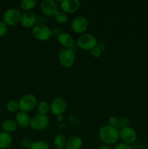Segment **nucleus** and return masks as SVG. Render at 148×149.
Segmentation results:
<instances>
[{
    "label": "nucleus",
    "instance_id": "1",
    "mask_svg": "<svg viewBox=\"0 0 148 149\" xmlns=\"http://www.w3.org/2000/svg\"><path fill=\"white\" fill-rule=\"evenodd\" d=\"M99 139L104 145L113 146L117 144L120 139V130L116 127L108 125L101 127L98 133Z\"/></svg>",
    "mask_w": 148,
    "mask_h": 149
},
{
    "label": "nucleus",
    "instance_id": "2",
    "mask_svg": "<svg viewBox=\"0 0 148 149\" xmlns=\"http://www.w3.org/2000/svg\"><path fill=\"white\" fill-rule=\"evenodd\" d=\"M59 63L64 68H71L75 61V54L73 48H62L58 55Z\"/></svg>",
    "mask_w": 148,
    "mask_h": 149
},
{
    "label": "nucleus",
    "instance_id": "3",
    "mask_svg": "<svg viewBox=\"0 0 148 149\" xmlns=\"http://www.w3.org/2000/svg\"><path fill=\"white\" fill-rule=\"evenodd\" d=\"M77 45L83 50H91L98 44L95 36L89 33H84L80 35L77 39Z\"/></svg>",
    "mask_w": 148,
    "mask_h": 149
},
{
    "label": "nucleus",
    "instance_id": "4",
    "mask_svg": "<svg viewBox=\"0 0 148 149\" xmlns=\"http://www.w3.org/2000/svg\"><path fill=\"white\" fill-rule=\"evenodd\" d=\"M19 106L20 111H21L28 112L32 111L35 108H36L38 104L37 97L33 94H26L20 97L19 100Z\"/></svg>",
    "mask_w": 148,
    "mask_h": 149
},
{
    "label": "nucleus",
    "instance_id": "5",
    "mask_svg": "<svg viewBox=\"0 0 148 149\" xmlns=\"http://www.w3.org/2000/svg\"><path fill=\"white\" fill-rule=\"evenodd\" d=\"M49 125V118L47 115L36 113L30 118V127L34 131H42L46 130Z\"/></svg>",
    "mask_w": 148,
    "mask_h": 149
},
{
    "label": "nucleus",
    "instance_id": "6",
    "mask_svg": "<svg viewBox=\"0 0 148 149\" xmlns=\"http://www.w3.org/2000/svg\"><path fill=\"white\" fill-rule=\"evenodd\" d=\"M32 34L37 40L46 42L52 36V31L46 25L36 24L32 29Z\"/></svg>",
    "mask_w": 148,
    "mask_h": 149
},
{
    "label": "nucleus",
    "instance_id": "7",
    "mask_svg": "<svg viewBox=\"0 0 148 149\" xmlns=\"http://www.w3.org/2000/svg\"><path fill=\"white\" fill-rule=\"evenodd\" d=\"M21 13L15 8H10L4 12L3 15V22L7 26H14L20 23Z\"/></svg>",
    "mask_w": 148,
    "mask_h": 149
},
{
    "label": "nucleus",
    "instance_id": "8",
    "mask_svg": "<svg viewBox=\"0 0 148 149\" xmlns=\"http://www.w3.org/2000/svg\"><path fill=\"white\" fill-rule=\"evenodd\" d=\"M41 11L46 17H52L59 11V5L54 0H43L41 2Z\"/></svg>",
    "mask_w": 148,
    "mask_h": 149
},
{
    "label": "nucleus",
    "instance_id": "9",
    "mask_svg": "<svg viewBox=\"0 0 148 149\" xmlns=\"http://www.w3.org/2000/svg\"><path fill=\"white\" fill-rule=\"evenodd\" d=\"M67 107V102L61 97H55L50 103V111L57 116L63 114L66 111Z\"/></svg>",
    "mask_w": 148,
    "mask_h": 149
},
{
    "label": "nucleus",
    "instance_id": "10",
    "mask_svg": "<svg viewBox=\"0 0 148 149\" xmlns=\"http://www.w3.org/2000/svg\"><path fill=\"white\" fill-rule=\"evenodd\" d=\"M89 28V21L84 16H76L71 23V30L76 33H86Z\"/></svg>",
    "mask_w": 148,
    "mask_h": 149
},
{
    "label": "nucleus",
    "instance_id": "11",
    "mask_svg": "<svg viewBox=\"0 0 148 149\" xmlns=\"http://www.w3.org/2000/svg\"><path fill=\"white\" fill-rule=\"evenodd\" d=\"M120 139L122 142L131 145L132 143L136 142L137 139V133L131 127H125L120 130Z\"/></svg>",
    "mask_w": 148,
    "mask_h": 149
},
{
    "label": "nucleus",
    "instance_id": "12",
    "mask_svg": "<svg viewBox=\"0 0 148 149\" xmlns=\"http://www.w3.org/2000/svg\"><path fill=\"white\" fill-rule=\"evenodd\" d=\"M20 23L23 27L33 29L38 23V17L33 12H24L21 14Z\"/></svg>",
    "mask_w": 148,
    "mask_h": 149
},
{
    "label": "nucleus",
    "instance_id": "13",
    "mask_svg": "<svg viewBox=\"0 0 148 149\" xmlns=\"http://www.w3.org/2000/svg\"><path fill=\"white\" fill-rule=\"evenodd\" d=\"M61 10L67 14H73L76 13L81 7V2L78 0H62L59 4Z\"/></svg>",
    "mask_w": 148,
    "mask_h": 149
},
{
    "label": "nucleus",
    "instance_id": "14",
    "mask_svg": "<svg viewBox=\"0 0 148 149\" xmlns=\"http://www.w3.org/2000/svg\"><path fill=\"white\" fill-rule=\"evenodd\" d=\"M15 122L17 126L21 128H26L30 126V117L29 114L26 112L19 111L16 113L15 115Z\"/></svg>",
    "mask_w": 148,
    "mask_h": 149
},
{
    "label": "nucleus",
    "instance_id": "15",
    "mask_svg": "<svg viewBox=\"0 0 148 149\" xmlns=\"http://www.w3.org/2000/svg\"><path fill=\"white\" fill-rule=\"evenodd\" d=\"M57 40L63 48H73L74 46L73 37L68 32H62L57 37Z\"/></svg>",
    "mask_w": 148,
    "mask_h": 149
},
{
    "label": "nucleus",
    "instance_id": "16",
    "mask_svg": "<svg viewBox=\"0 0 148 149\" xmlns=\"http://www.w3.org/2000/svg\"><path fill=\"white\" fill-rule=\"evenodd\" d=\"M83 139L78 135H71L67 141V144L65 148L66 149H81L82 148Z\"/></svg>",
    "mask_w": 148,
    "mask_h": 149
},
{
    "label": "nucleus",
    "instance_id": "17",
    "mask_svg": "<svg viewBox=\"0 0 148 149\" xmlns=\"http://www.w3.org/2000/svg\"><path fill=\"white\" fill-rule=\"evenodd\" d=\"M12 138L10 133L5 132H0V149H7L11 146Z\"/></svg>",
    "mask_w": 148,
    "mask_h": 149
},
{
    "label": "nucleus",
    "instance_id": "18",
    "mask_svg": "<svg viewBox=\"0 0 148 149\" xmlns=\"http://www.w3.org/2000/svg\"><path fill=\"white\" fill-rule=\"evenodd\" d=\"M17 125L16 123L15 120L13 119H6L1 124V128L3 130V132H7V133H11L15 132L17 128Z\"/></svg>",
    "mask_w": 148,
    "mask_h": 149
},
{
    "label": "nucleus",
    "instance_id": "19",
    "mask_svg": "<svg viewBox=\"0 0 148 149\" xmlns=\"http://www.w3.org/2000/svg\"><path fill=\"white\" fill-rule=\"evenodd\" d=\"M68 139L62 134H57L54 138V146L56 148H65Z\"/></svg>",
    "mask_w": 148,
    "mask_h": 149
},
{
    "label": "nucleus",
    "instance_id": "20",
    "mask_svg": "<svg viewBox=\"0 0 148 149\" xmlns=\"http://www.w3.org/2000/svg\"><path fill=\"white\" fill-rule=\"evenodd\" d=\"M36 109H37L38 113L47 115L50 112V103H49L46 100H41L38 102Z\"/></svg>",
    "mask_w": 148,
    "mask_h": 149
},
{
    "label": "nucleus",
    "instance_id": "21",
    "mask_svg": "<svg viewBox=\"0 0 148 149\" xmlns=\"http://www.w3.org/2000/svg\"><path fill=\"white\" fill-rule=\"evenodd\" d=\"M37 1L36 0H23L20 3V8L26 12H30L37 4Z\"/></svg>",
    "mask_w": 148,
    "mask_h": 149
},
{
    "label": "nucleus",
    "instance_id": "22",
    "mask_svg": "<svg viewBox=\"0 0 148 149\" xmlns=\"http://www.w3.org/2000/svg\"><path fill=\"white\" fill-rule=\"evenodd\" d=\"M54 17L57 23L59 24H65L68 20V15L62 10H59Z\"/></svg>",
    "mask_w": 148,
    "mask_h": 149
},
{
    "label": "nucleus",
    "instance_id": "23",
    "mask_svg": "<svg viewBox=\"0 0 148 149\" xmlns=\"http://www.w3.org/2000/svg\"><path fill=\"white\" fill-rule=\"evenodd\" d=\"M7 111L11 113H17L20 110V106H19V103L16 100H11L7 102L6 105Z\"/></svg>",
    "mask_w": 148,
    "mask_h": 149
},
{
    "label": "nucleus",
    "instance_id": "24",
    "mask_svg": "<svg viewBox=\"0 0 148 149\" xmlns=\"http://www.w3.org/2000/svg\"><path fill=\"white\" fill-rule=\"evenodd\" d=\"M30 149H49V146L46 141L37 140L32 143Z\"/></svg>",
    "mask_w": 148,
    "mask_h": 149
},
{
    "label": "nucleus",
    "instance_id": "25",
    "mask_svg": "<svg viewBox=\"0 0 148 149\" xmlns=\"http://www.w3.org/2000/svg\"><path fill=\"white\" fill-rule=\"evenodd\" d=\"M129 120L127 117H125V116H123V117L118 118V122L117 127H120V129L123 127H125L129 126Z\"/></svg>",
    "mask_w": 148,
    "mask_h": 149
},
{
    "label": "nucleus",
    "instance_id": "26",
    "mask_svg": "<svg viewBox=\"0 0 148 149\" xmlns=\"http://www.w3.org/2000/svg\"><path fill=\"white\" fill-rule=\"evenodd\" d=\"M102 50L97 45L95 47H94L92 49L90 50V54L94 58H100L102 55Z\"/></svg>",
    "mask_w": 148,
    "mask_h": 149
},
{
    "label": "nucleus",
    "instance_id": "27",
    "mask_svg": "<svg viewBox=\"0 0 148 149\" xmlns=\"http://www.w3.org/2000/svg\"><path fill=\"white\" fill-rule=\"evenodd\" d=\"M32 141H30V138H24L21 140L20 141V145L23 148H26V149H30V146H31V144H32Z\"/></svg>",
    "mask_w": 148,
    "mask_h": 149
},
{
    "label": "nucleus",
    "instance_id": "28",
    "mask_svg": "<svg viewBox=\"0 0 148 149\" xmlns=\"http://www.w3.org/2000/svg\"><path fill=\"white\" fill-rule=\"evenodd\" d=\"M114 149H133L131 145L126 143L124 142H120L115 144Z\"/></svg>",
    "mask_w": 148,
    "mask_h": 149
},
{
    "label": "nucleus",
    "instance_id": "29",
    "mask_svg": "<svg viewBox=\"0 0 148 149\" xmlns=\"http://www.w3.org/2000/svg\"><path fill=\"white\" fill-rule=\"evenodd\" d=\"M118 122V118L115 116H111L107 119V125L111 127H117Z\"/></svg>",
    "mask_w": 148,
    "mask_h": 149
},
{
    "label": "nucleus",
    "instance_id": "30",
    "mask_svg": "<svg viewBox=\"0 0 148 149\" xmlns=\"http://www.w3.org/2000/svg\"><path fill=\"white\" fill-rule=\"evenodd\" d=\"M7 33V26L4 22L0 21V37L5 36Z\"/></svg>",
    "mask_w": 148,
    "mask_h": 149
},
{
    "label": "nucleus",
    "instance_id": "31",
    "mask_svg": "<svg viewBox=\"0 0 148 149\" xmlns=\"http://www.w3.org/2000/svg\"><path fill=\"white\" fill-rule=\"evenodd\" d=\"M52 31V36H54V37H57V38L58 36L60 35V33H62V30L59 27H54L53 29H51Z\"/></svg>",
    "mask_w": 148,
    "mask_h": 149
},
{
    "label": "nucleus",
    "instance_id": "32",
    "mask_svg": "<svg viewBox=\"0 0 148 149\" xmlns=\"http://www.w3.org/2000/svg\"><path fill=\"white\" fill-rule=\"evenodd\" d=\"M47 21V18L46 16L41 15L38 17V24H41V25H46L45 23Z\"/></svg>",
    "mask_w": 148,
    "mask_h": 149
},
{
    "label": "nucleus",
    "instance_id": "33",
    "mask_svg": "<svg viewBox=\"0 0 148 149\" xmlns=\"http://www.w3.org/2000/svg\"><path fill=\"white\" fill-rule=\"evenodd\" d=\"M99 149H112V148H111V147L110 146L104 145V144H103V145H102L99 148Z\"/></svg>",
    "mask_w": 148,
    "mask_h": 149
},
{
    "label": "nucleus",
    "instance_id": "34",
    "mask_svg": "<svg viewBox=\"0 0 148 149\" xmlns=\"http://www.w3.org/2000/svg\"><path fill=\"white\" fill-rule=\"evenodd\" d=\"M55 149H66V148H55Z\"/></svg>",
    "mask_w": 148,
    "mask_h": 149
},
{
    "label": "nucleus",
    "instance_id": "35",
    "mask_svg": "<svg viewBox=\"0 0 148 149\" xmlns=\"http://www.w3.org/2000/svg\"><path fill=\"white\" fill-rule=\"evenodd\" d=\"M145 149H148V146H147L146 148H145Z\"/></svg>",
    "mask_w": 148,
    "mask_h": 149
}]
</instances>
